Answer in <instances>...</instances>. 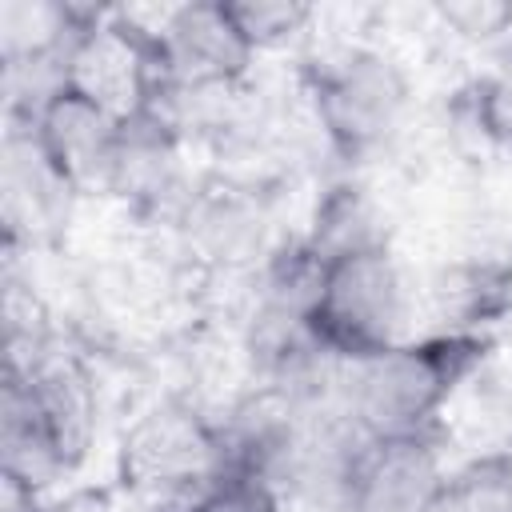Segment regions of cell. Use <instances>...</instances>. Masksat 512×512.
Instances as JSON below:
<instances>
[{
    "mask_svg": "<svg viewBox=\"0 0 512 512\" xmlns=\"http://www.w3.org/2000/svg\"><path fill=\"white\" fill-rule=\"evenodd\" d=\"M492 336L436 332L400 340L368 360L348 364L344 412L364 436H404L436 428L456 388L488 360Z\"/></svg>",
    "mask_w": 512,
    "mask_h": 512,
    "instance_id": "obj_1",
    "label": "cell"
},
{
    "mask_svg": "<svg viewBox=\"0 0 512 512\" xmlns=\"http://www.w3.org/2000/svg\"><path fill=\"white\" fill-rule=\"evenodd\" d=\"M228 476L220 420L204 416L196 404L164 400L140 412L116 452V480L140 504H160L180 512Z\"/></svg>",
    "mask_w": 512,
    "mask_h": 512,
    "instance_id": "obj_2",
    "label": "cell"
},
{
    "mask_svg": "<svg viewBox=\"0 0 512 512\" xmlns=\"http://www.w3.org/2000/svg\"><path fill=\"white\" fill-rule=\"evenodd\" d=\"M304 92L324 140L344 160L380 152L400 132L412 100L404 68L368 44H348L312 60L304 68Z\"/></svg>",
    "mask_w": 512,
    "mask_h": 512,
    "instance_id": "obj_3",
    "label": "cell"
},
{
    "mask_svg": "<svg viewBox=\"0 0 512 512\" xmlns=\"http://www.w3.org/2000/svg\"><path fill=\"white\" fill-rule=\"evenodd\" d=\"M408 284L388 244L348 252L320 268L308 328L340 364L368 360L404 340Z\"/></svg>",
    "mask_w": 512,
    "mask_h": 512,
    "instance_id": "obj_4",
    "label": "cell"
},
{
    "mask_svg": "<svg viewBox=\"0 0 512 512\" xmlns=\"http://www.w3.org/2000/svg\"><path fill=\"white\" fill-rule=\"evenodd\" d=\"M64 84L120 124L152 112L164 88L152 28H144L128 8H108L72 40L64 56Z\"/></svg>",
    "mask_w": 512,
    "mask_h": 512,
    "instance_id": "obj_5",
    "label": "cell"
},
{
    "mask_svg": "<svg viewBox=\"0 0 512 512\" xmlns=\"http://www.w3.org/2000/svg\"><path fill=\"white\" fill-rule=\"evenodd\" d=\"M444 484L448 472L436 428L364 436L340 488V512H436Z\"/></svg>",
    "mask_w": 512,
    "mask_h": 512,
    "instance_id": "obj_6",
    "label": "cell"
},
{
    "mask_svg": "<svg viewBox=\"0 0 512 512\" xmlns=\"http://www.w3.org/2000/svg\"><path fill=\"white\" fill-rule=\"evenodd\" d=\"M164 88H224L244 84L256 52L232 20L228 0L172 4L156 28ZM160 88V92H164Z\"/></svg>",
    "mask_w": 512,
    "mask_h": 512,
    "instance_id": "obj_7",
    "label": "cell"
},
{
    "mask_svg": "<svg viewBox=\"0 0 512 512\" xmlns=\"http://www.w3.org/2000/svg\"><path fill=\"white\" fill-rule=\"evenodd\" d=\"M76 192L56 172L48 152L36 140L28 116H8L4 148H0V220H4V252L52 244L68 220Z\"/></svg>",
    "mask_w": 512,
    "mask_h": 512,
    "instance_id": "obj_8",
    "label": "cell"
},
{
    "mask_svg": "<svg viewBox=\"0 0 512 512\" xmlns=\"http://www.w3.org/2000/svg\"><path fill=\"white\" fill-rule=\"evenodd\" d=\"M36 140L56 164V172L72 184L76 196H108L112 192V168L120 152V120H112L104 108L60 84L32 116Z\"/></svg>",
    "mask_w": 512,
    "mask_h": 512,
    "instance_id": "obj_9",
    "label": "cell"
},
{
    "mask_svg": "<svg viewBox=\"0 0 512 512\" xmlns=\"http://www.w3.org/2000/svg\"><path fill=\"white\" fill-rule=\"evenodd\" d=\"M188 248L216 268H244L268 252V204L240 180H208L180 208Z\"/></svg>",
    "mask_w": 512,
    "mask_h": 512,
    "instance_id": "obj_10",
    "label": "cell"
},
{
    "mask_svg": "<svg viewBox=\"0 0 512 512\" xmlns=\"http://www.w3.org/2000/svg\"><path fill=\"white\" fill-rule=\"evenodd\" d=\"M184 136L156 112H144L120 128V152L112 168V192L140 212H176L184 208Z\"/></svg>",
    "mask_w": 512,
    "mask_h": 512,
    "instance_id": "obj_11",
    "label": "cell"
},
{
    "mask_svg": "<svg viewBox=\"0 0 512 512\" xmlns=\"http://www.w3.org/2000/svg\"><path fill=\"white\" fill-rule=\"evenodd\" d=\"M76 468L56 444L48 420L40 416L28 384L4 372L0 384V476L44 496L52 484L68 480Z\"/></svg>",
    "mask_w": 512,
    "mask_h": 512,
    "instance_id": "obj_12",
    "label": "cell"
},
{
    "mask_svg": "<svg viewBox=\"0 0 512 512\" xmlns=\"http://www.w3.org/2000/svg\"><path fill=\"white\" fill-rule=\"evenodd\" d=\"M12 376H20L28 384L56 444L64 448L72 468H80L88 460V448L96 436V384H92L84 360L52 348L32 372H12Z\"/></svg>",
    "mask_w": 512,
    "mask_h": 512,
    "instance_id": "obj_13",
    "label": "cell"
},
{
    "mask_svg": "<svg viewBox=\"0 0 512 512\" xmlns=\"http://www.w3.org/2000/svg\"><path fill=\"white\" fill-rule=\"evenodd\" d=\"M108 8L76 0H8L0 12V60L8 68L64 64L72 40Z\"/></svg>",
    "mask_w": 512,
    "mask_h": 512,
    "instance_id": "obj_14",
    "label": "cell"
},
{
    "mask_svg": "<svg viewBox=\"0 0 512 512\" xmlns=\"http://www.w3.org/2000/svg\"><path fill=\"white\" fill-rule=\"evenodd\" d=\"M432 308L444 332H480L512 308V264L504 260H456L432 280Z\"/></svg>",
    "mask_w": 512,
    "mask_h": 512,
    "instance_id": "obj_15",
    "label": "cell"
},
{
    "mask_svg": "<svg viewBox=\"0 0 512 512\" xmlns=\"http://www.w3.org/2000/svg\"><path fill=\"white\" fill-rule=\"evenodd\" d=\"M304 244L312 248V256L320 264H328L348 252L380 248V244H388V236L380 228V212H376L372 196L360 184H332L316 204Z\"/></svg>",
    "mask_w": 512,
    "mask_h": 512,
    "instance_id": "obj_16",
    "label": "cell"
},
{
    "mask_svg": "<svg viewBox=\"0 0 512 512\" xmlns=\"http://www.w3.org/2000/svg\"><path fill=\"white\" fill-rule=\"evenodd\" d=\"M456 120L496 156L512 160V72L468 80L452 100Z\"/></svg>",
    "mask_w": 512,
    "mask_h": 512,
    "instance_id": "obj_17",
    "label": "cell"
},
{
    "mask_svg": "<svg viewBox=\"0 0 512 512\" xmlns=\"http://www.w3.org/2000/svg\"><path fill=\"white\" fill-rule=\"evenodd\" d=\"M436 512H512V452H488L448 472Z\"/></svg>",
    "mask_w": 512,
    "mask_h": 512,
    "instance_id": "obj_18",
    "label": "cell"
},
{
    "mask_svg": "<svg viewBox=\"0 0 512 512\" xmlns=\"http://www.w3.org/2000/svg\"><path fill=\"white\" fill-rule=\"evenodd\" d=\"M228 8L252 52H272L292 44L316 16V8L304 0H228Z\"/></svg>",
    "mask_w": 512,
    "mask_h": 512,
    "instance_id": "obj_19",
    "label": "cell"
},
{
    "mask_svg": "<svg viewBox=\"0 0 512 512\" xmlns=\"http://www.w3.org/2000/svg\"><path fill=\"white\" fill-rule=\"evenodd\" d=\"M432 12L452 36L468 44L512 40V0H440Z\"/></svg>",
    "mask_w": 512,
    "mask_h": 512,
    "instance_id": "obj_20",
    "label": "cell"
},
{
    "mask_svg": "<svg viewBox=\"0 0 512 512\" xmlns=\"http://www.w3.org/2000/svg\"><path fill=\"white\" fill-rule=\"evenodd\" d=\"M180 512H280V492L260 480L224 476L212 492H204L200 500H192Z\"/></svg>",
    "mask_w": 512,
    "mask_h": 512,
    "instance_id": "obj_21",
    "label": "cell"
},
{
    "mask_svg": "<svg viewBox=\"0 0 512 512\" xmlns=\"http://www.w3.org/2000/svg\"><path fill=\"white\" fill-rule=\"evenodd\" d=\"M40 512H120V504H116L112 488H80L56 504H44Z\"/></svg>",
    "mask_w": 512,
    "mask_h": 512,
    "instance_id": "obj_22",
    "label": "cell"
},
{
    "mask_svg": "<svg viewBox=\"0 0 512 512\" xmlns=\"http://www.w3.org/2000/svg\"><path fill=\"white\" fill-rule=\"evenodd\" d=\"M508 44H512V40H508Z\"/></svg>",
    "mask_w": 512,
    "mask_h": 512,
    "instance_id": "obj_23",
    "label": "cell"
}]
</instances>
